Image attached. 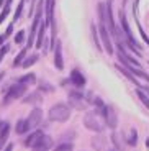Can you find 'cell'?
Listing matches in <instances>:
<instances>
[{"label": "cell", "mask_w": 149, "mask_h": 151, "mask_svg": "<svg viewBox=\"0 0 149 151\" xmlns=\"http://www.w3.org/2000/svg\"><path fill=\"white\" fill-rule=\"evenodd\" d=\"M69 107L71 109H77V110H85L89 107L87 95H84L82 92H77V91L69 92Z\"/></svg>", "instance_id": "obj_4"}, {"label": "cell", "mask_w": 149, "mask_h": 151, "mask_svg": "<svg viewBox=\"0 0 149 151\" xmlns=\"http://www.w3.org/2000/svg\"><path fill=\"white\" fill-rule=\"evenodd\" d=\"M23 7H25V0H20L18 7H16L15 13H13V23H15L16 20H20V17H21V13H23Z\"/></svg>", "instance_id": "obj_29"}, {"label": "cell", "mask_w": 149, "mask_h": 151, "mask_svg": "<svg viewBox=\"0 0 149 151\" xmlns=\"http://www.w3.org/2000/svg\"><path fill=\"white\" fill-rule=\"evenodd\" d=\"M92 146L95 148L97 151H103V148H105V138H102L100 135H95L92 138Z\"/></svg>", "instance_id": "obj_21"}, {"label": "cell", "mask_w": 149, "mask_h": 151, "mask_svg": "<svg viewBox=\"0 0 149 151\" xmlns=\"http://www.w3.org/2000/svg\"><path fill=\"white\" fill-rule=\"evenodd\" d=\"M25 92H26V86H23V84H20V82L11 84V86L8 87L7 94H5L4 104H10L11 100H16V99H21L23 95H25Z\"/></svg>", "instance_id": "obj_5"}, {"label": "cell", "mask_w": 149, "mask_h": 151, "mask_svg": "<svg viewBox=\"0 0 149 151\" xmlns=\"http://www.w3.org/2000/svg\"><path fill=\"white\" fill-rule=\"evenodd\" d=\"M84 125H85L87 130L93 133H102L105 130V123L97 112H87L85 117H84Z\"/></svg>", "instance_id": "obj_2"}, {"label": "cell", "mask_w": 149, "mask_h": 151, "mask_svg": "<svg viewBox=\"0 0 149 151\" xmlns=\"http://www.w3.org/2000/svg\"><path fill=\"white\" fill-rule=\"evenodd\" d=\"M11 31H13V23H10L7 27V31H5V36H10L11 35Z\"/></svg>", "instance_id": "obj_33"}, {"label": "cell", "mask_w": 149, "mask_h": 151, "mask_svg": "<svg viewBox=\"0 0 149 151\" xmlns=\"http://www.w3.org/2000/svg\"><path fill=\"white\" fill-rule=\"evenodd\" d=\"M41 120H43V110L41 109H33L30 112V115H28V118H26V122H28V128L34 130L38 125L41 123Z\"/></svg>", "instance_id": "obj_10"}, {"label": "cell", "mask_w": 149, "mask_h": 151, "mask_svg": "<svg viewBox=\"0 0 149 151\" xmlns=\"http://www.w3.org/2000/svg\"><path fill=\"white\" fill-rule=\"evenodd\" d=\"M71 113H72V109L69 107V104H64V102H57L49 109L48 112V118L51 122H67L71 118Z\"/></svg>", "instance_id": "obj_1"}, {"label": "cell", "mask_w": 149, "mask_h": 151, "mask_svg": "<svg viewBox=\"0 0 149 151\" xmlns=\"http://www.w3.org/2000/svg\"><path fill=\"white\" fill-rule=\"evenodd\" d=\"M41 135H43V132H41V130H34V132L31 133V135H28V136H26V140L23 141V145H25L26 148H31V146H33V145L36 143L38 140H39V136H41Z\"/></svg>", "instance_id": "obj_16"}, {"label": "cell", "mask_w": 149, "mask_h": 151, "mask_svg": "<svg viewBox=\"0 0 149 151\" xmlns=\"http://www.w3.org/2000/svg\"><path fill=\"white\" fill-rule=\"evenodd\" d=\"M139 87H141V86H139ZM141 89H143V91H144V92H146V94H148V95H149V89H148V87H141Z\"/></svg>", "instance_id": "obj_35"}, {"label": "cell", "mask_w": 149, "mask_h": 151, "mask_svg": "<svg viewBox=\"0 0 149 151\" xmlns=\"http://www.w3.org/2000/svg\"><path fill=\"white\" fill-rule=\"evenodd\" d=\"M98 33H100V38H102V43H103V48L110 56L113 54V45H112V40H110V35H108V30H107V25L103 22H100V25L97 27Z\"/></svg>", "instance_id": "obj_8"}, {"label": "cell", "mask_w": 149, "mask_h": 151, "mask_svg": "<svg viewBox=\"0 0 149 151\" xmlns=\"http://www.w3.org/2000/svg\"><path fill=\"white\" fill-rule=\"evenodd\" d=\"M26 54H28V49H26V48H23L21 51H20L18 54H16L15 61H13V66H15V68H16V66H20V64H21V61L26 58Z\"/></svg>", "instance_id": "obj_27"}, {"label": "cell", "mask_w": 149, "mask_h": 151, "mask_svg": "<svg viewBox=\"0 0 149 151\" xmlns=\"http://www.w3.org/2000/svg\"><path fill=\"white\" fill-rule=\"evenodd\" d=\"M52 148V138L46 133H43L39 136V140L31 146V151H51Z\"/></svg>", "instance_id": "obj_9"}, {"label": "cell", "mask_w": 149, "mask_h": 151, "mask_svg": "<svg viewBox=\"0 0 149 151\" xmlns=\"http://www.w3.org/2000/svg\"><path fill=\"white\" fill-rule=\"evenodd\" d=\"M136 20V23H138V30H139V33H141V36H143V40H144L146 43H148V46H149V38H148V35L144 33V30H143V27L139 25V22H138V18H134Z\"/></svg>", "instance_id": "obj_32"}, {"label": "cell", "mask_w": 149, "mask_h": 151, "mask_svg": "<svg viewBox=\"0 0 149 151\" xmlns=\"http://www.w3.org/2000/svg\"><path fill=\"white\" fill-rule=\"evenodd\" d=\"M4 148H5L4 151H11L13 150V145H7V146H4Z\"/></svg>", "instance_id": "obj_34"}, {"label": "cell", "mask_w": 149, "mask_h": 151, "mask_svg": "<svg viewBox=\"0 0 149 151\" xmlns=\"http://www.w3.org/2000/svg\"><path fill=\"white\" fill-rule=\"evenodd\" d=\"M10 5H5V8H4V10H2V12H0V25H2V23H4V20L5 18H7V15H8V13H10Z\"/></svg>", "instance_id": "obj_31"}, {"label": "cell", "mask_w": 149, "mask_h": 151, "mask_svg": "<svg viewBox=\"0 0 149 151\" xmlns=\"http://www.w3.org/2000/svg\"><path fill=\"white\" fill-rule=\"evenodd\" d=\"M102 115L105 118V127H108V128H112V130H115L118 127V115H116L115 109L112 105H105Z\"/></svg>", "instance_id": "obj_6"}, {"label": "cell", "mask_w": 149, "mask_h": 151, "mask_svg": "<svg viewBox=\"0 0 149 151\" xmlns=\"http://www.w3.org/2000/svg\"><path fill=\"white\" fill-rule=\"evenodd\" d=\"M126 143L130 145V146H136V145H138V132H136V128H131L130 136L126 138Z\"/></svg>", "instance_id": "obj_26"}, {"label": "cell", "mask_w": 149, "mask_h": 151, "mask_svg": "<svg viewBox=\"0 0 149 151\" xmlns=\"http://www.w3.org/2000/svg\"><path fill=\"white\" fill-rule=\"evenodd\" d=\"M69 81H71L75 87H80V89L85 86V76L79 71V69H72L71 74H69Z\"/></svg>", "instance_id": "obj_13"}, {"label": "cell", "mask_w": 149, "mask_h": 151, "mask_svg": "<svg viewBox=\"0 0 149 151\" xmlns=\"http://www.w3.org/2000/svg\"><path fill=\"white\" fill-rule=\"evenodd\" d=\"M15 132L18 133V135H25V133H28V132H30L26 118H20V120L16 122V125H15Z\"/></svg>", "instance_id": "obj_17"}, {"label": "cell", "mask_w": 149, "mask_h": 151, "mask_svg": "<svg viewBox=\"0 0 149 151\" xmlns=\"http://www.w3.org/2000/svg\"><path fill=\"white\" fill-rule=\"evenodd\" d=\"M38 59H39V54H36V53H34V54H30V56H26L25 59L21 61V66H23L25 69H28V68H31L33 64H36Z\"/></svg>", "instance_id": "obj_19"}, {"label": "cell", "mask_w": 149, "mask_h": 151, "mask_svg": "<svg viewBox=\"0 0 149 151\" xmlns=\"http://www.w3.org/2000/svg\"><path fill=\"white\" fill-rule=\"evenodd\" d=\"M44 31H46V23L44 20L41 18V22H39V27H38V36H36V43H34V46L36 48H43V40H44Z\"/></svg>", "instance_id": "obj_15"}, {"label": "cell", "mask_w": 149, "mask_h": 151, "mask_svg": "<svg viewBox=\"0 0 149 151\" xmlns=\"http://www.w3.org/2000/svg\"><path fill=\"white\" fill-rule=\"evenodd\" d=\"M54 0H46V18H44V23L46 27H51V45L54 46V43H56V22H54Z\"/></svg>", "instance_id": "obj_3"}, {"label": "cell", "mask_w": 149, "mask_h": 151, "mask_svg": "<svg viewBox=\"0 0 149 151\" xmlns=\"http://www.w3.org/2000/svg\"><path fill=\"white\" fill-rule=\"evenodd\" d=\"M136 95H138V99L141 100V104H143V105H144L146 109L149 110V95L146 94L144 91H143L141 87H138V89H136Z\"/></svg>", "instance_id": "obj_24"}, {"label": "cell", "mask_w": 149, "mask_h": 151, "mask_svg": "<svg viewBox=\"0 0 149 151\" xmlns=\"http://www.w3.org/2000/svg\"><path fill=\"white\" fill-rule=\"evenodd\" d=\"M112 2H113V0H108L107 5H105V22H108V28H107V30H110V33L115 35V31H116V25H115V20H113Z\"/></svg>", "instance_id": "obj_11"}, {"label": "cell", "mask_w": 149, "mask_h": 151, "mask_svg": "<svg viewBox=\"0 0 149 151\" xmlns=\"http://www.w3.org/2000/svg\"><path fill=\"white\" fill-rule=\"evenodd\" d=\"M36 84H38V89H39L41 94H51V92H54V86H51L46 81H41V82H36Z\"/></svg>", "instance_id": "obj_23"}, {"label": "cell", "mask_w": 149, "mask_h": 151, "mask_svg": "<svg viewBox=\"0 0 149 151\" xmlns=\"http://www.w3.org/2000/svg\"><path fill=\"white\" fill-rule=\"evenodd\" d=\"M23 99V102L25 104H36L41 100V92L38 91V92H33V94H30L28 97H21Z\"/></svg>", "instance_id": "obj_25"}, {"label": "cell", "mask_w": 149, "mask_h": 151, "mask_svg": "<svg viewBox=\"0 0 149 151\" xmlns=\"http://www.w3.org/2000/svg\"><path fill=\"white\" fill-rule=\"evenodd\" d=\"M8 136H10V123L0 122V150H4V146L7 145Z\"/></svg>", "instance_id": "obj_14"}, {"label": "cell", "mask_w": 149, "mask_h": 151, "mask_svg": "<svg viewBox=\"0 0 149 151\" xmlns=\"http://www.w3.org/2000/svg\"><path fill=\"white\" fill-rule=\"evenodd\" d=\"M108 151H120V150H116V148H110Z\"/></svg>", "instance_id": "obj_37"}, {"label": "cell", "mask_w": 149, "mask_h": 151, "mask_svg": "<svg viewBox=\"0 0 149 151\" xmlns=\"http://www.w3.org/2000/svg\"><path fill=\"white\" fill-rule=\"evenodd\" d=\"M18 82L20 84H23V86H33V84H36V76L33 74V72H30V74H25V76H21L18 79Z\"/></svg>", "instance_id": "obj_18"}, {"label": "cell", "mask_w": 149, "mask_h": 151, "mask_svg": "<svg viewBox=\"0 0 149 151\" xmlns=\"http://www.w3.org/2000/svg\"><path fill=\"white\" fill-rule=\"evenodd\" d=\"M116 69H118L120 72H121V74H125V77H128V79L131 81V82L134 84V86H139V82H138V79H136V77H134L133 74H131L130 71H128L126 68H125V66H121V64H116Z\"/></svg>", "instance_id": "obj_20"}, {"label": "cell", "mask_w": 149, "mask_h": 151, "mask_svg": "<svg viewBox=\"0 0 149 151\" xmlns=\"http://www.w3.org/2000/svg\"><path fill=\"white\" fill-rule=\"evenodd\" d=\"M41 17H43V5H38L36 8V15H34L33 20V25H31V31H30V40H28V45H26V49H30L34 43V38H36V31L38 27H39V22H41Z\"/></svg>", "instance_id": "obj_7"}, {"label": "cell", "mask_w": 149, "mask_h": 151, "mask_svg": "<svg viewBox=\"0 0 149 151\" xmlns=\"http://www.w3.org/2000/svg\"><path fill=\"white\" fill-rule=\"evenodd\" d=\"M51 151H74V145H72V141H61Z\"/></svg>", "instance_id": "obj_22"}, {"label": "cell", "mask_w": 149, "mask_h": 151, "mask_svg": "<svg viewBox=\"0 0 149 151\" xmlns=\"http://www.w3.org/2000/svg\"><path fill=\"white\" fill-rule=\"evenodd\" d=\"M92 36H93V41H95V46H97V49L98 51H102V45H100V41H98V30H97V27H95V23H92Z\"/></svg>", "instance_id": "obj_28"}, {"label": "cell", "mask_w": 149, "mask_h": 151, "mask_svg": "<svg viewBox=\"0 0 149 151\" xmlns=\"http://www.w3.org/2000/svg\"><path fill=\"white\" fill-rule=\"evenodd\" d=\"M54 66L57 71H64V58H62V45L61 41L54 43Z\"/></svg>", "instance_id": "obj_12"}, {"label": "cell", "mask_w": 149, "mask_h": 151, "mask_svg": "<svg viewBox=\"0 0 149 151\" xmlns=\"http://www.w3.org/2000/svg\"><path fill=\"white\" fill-rule=\"evenodd\" d=\"M123 2H125V4H126V2H128V0H123ZM125 4H123V5H125Z\"/></svg>", "instance_id": "obj_38"}, {"label": "cell", "mask_w": 149, "mask_h": 151, "mask_svg": "<svg viewBox=\"0 0 149 151\" xmlns=\"http://www.w3.org/2000/svg\"><path fill=\"white\" fill-rule=\"evenodd\" d=\"M15 43L16 45H23V43H25V30H20L18 33L15 35Z\"/></svg>", "instance_id": "obj_30"}, {"label": "cell", "mask_w": 149, "mask_h": 151, "mask_svg": "<svg viewBox=\"0 0 149 151\" xmlns=\"http://www.w3.org/2000/svg\"><path fill=\"white\" fill-rule=\"evenodd\" d=\"M146 148H149V138H146Z\"/></svg>", "instance_id": "obj_36"}]
</instances>
